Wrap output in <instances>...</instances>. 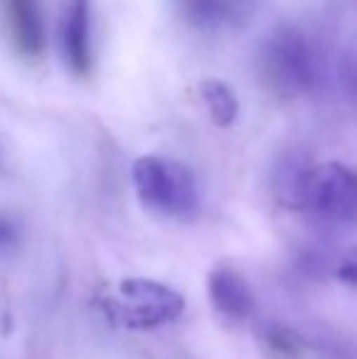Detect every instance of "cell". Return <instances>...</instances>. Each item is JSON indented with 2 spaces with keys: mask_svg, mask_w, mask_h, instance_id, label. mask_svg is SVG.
Returning <instances> with one entry per match:
<instances>
[{
  "mask_svg": "<svg viewBox=\"0 0 357 359\" xmlns=\"http://www.w3.org/2000/svg\"><path fill=\"white\" fill-rule=\"evenodd\" d=\"M133 186L147 210L167 217H189L198 208V186L189 166L164 156H140L133 164Z\"/></svg>",
  "mask_w": 357,
  "mask_h": 359,
  "instance_id": "1",
  "label": "cell"
},
{
  "mask_svg": "<svg viewBox=\"0 0 357 359\" xmlns=\"http://www.w3.org/2000/svg\"><path fill=\"white\" fill-rule=\"evenodd\" d=\"M262 76L274 90L299 95L314 88L318 79L316 52L309 39L291 27L276 29L262 47Z\"/></svg>",
  "mask_w": 357,
  "mask_h": 359,
  "instance_id": "2",
  "label": "cell"
},
{
  "mask_svg": "<svg viewBox=\"0 0 357 359\" xmlns=\"http://www.w3.org/2000/svg\"><path fill=\"white\" fill-rule=\"evenodd\" d=\"M113 316L125 327L152 330L164 323L177 320L184 311V298L174 288L152 279H125L120 281L115 298L110 301Z\"/></svg>",
  "mask_w": 357,
  "mask_h": 359,
  "instance_id": "3",
  "label": "cell"
},
{
  "mask_svg": "<svg viewBox=\"0 0 357 359\" xmlns=\"http://www.w3.org/2000/svg\"><path fill=\"white\" fill-rule=\"evenodd\" d=\"M304 210L333 222L357 217V171L340 161L314 166L306 189Z\"/></svg>",
  "mask_w": 357,
  "mask_h": 359,
  "instance_id": "4",
  "label": "cell"
},
{
  "mask_svg": "<svg viewBox=\"0 0 357 359\" xmlns=\"http://www.w3.org/2000/svg\"><path fill=\"white\" fill-rule=\"evenodd\" d=\"M62 52L69 72L79 79H86L93 69L88 0H67L62 18Z\"/></svg>",
  "mask_w": 357,
  "mask_h": 359,
  "instance_id": "5",
  "label": "cell"
},
{
  "mask_svg": "<svg viewBox=\"0 0 357 359\" xmlns=\"http://www.w3.org/2000/svg\"><path fill=\"white\" fill-rule=\"evenodd\" d=\"M3 13L15 52L27 62H37L44 52V25L39 0H3Z\"/></svg>",
  "mask_w": 357,
  "mask_h": 359,
  "instance_id": "6",
  "label": "cell"
},
{
  "mask_svg": "<svg viewBox=\"0 0 357 359\" xmlns=\"http://www.w3.org/2000/svg\"><path fill=\"white\" fill-rule=\"evenodd\" d=\"M208 296L215 311L233 320H245L255 311V293L248 281L230 269H215L208 276Z\"/></svg>",
  "mask_w": 357,
  "mask_h": 359,
  "instance_id": "7",
  "label": "cell"
},
{
  "mask_svg": "<svg viewBox=\"0 0 357 359\" xmlns=\"http://www.w3.org/2000/svg\"><path fill=\"white\" fill-rule=\"evenodd\" d=\"M311 171H314V164L304 154H296V151L279 164L274 176V189H276V198L286 208L304 210V198H306V189H309Z\"/></svg>",
  "mask_w": 357,
  "mask_h": 359,
  "instance_id": "8",
  "label": "cell"
},
{
  "mask_svg": "<svg viewBox=\"0 0 357 359\" xmlns=\"http://www.w3.org/2000/svg\"><path fill=\"white\" fill-rule=\"evenodd\" d=\"M184 15L196 27L215 29L238 18L240 3L238 0H184Z\"/></svg>",
  "mask_w": 357,
  "mask_h": 359,
  "instance_id": "9",
  "label": "cell"
},
{
  "mask_svg": "<svg viewBox=\"0 0 357 359\" xmlns=\"http://www.w3.org/2000/svg\"><path fill=\"white\" fill-rule=\"evenodd\" d=\"M198 95L218 128H230L238 118V98L223 81L206 79L198 83Z\"/></svg>",
  "mask_w": 357,
  "mask_h": 359,
  "instance_id": "10",
  "label": "cell"
},
{
  "mask_svg": "<svg viewBox=\"0 0 357 359\" xmlns=\"http://www.w3.org/2000/svg\"><path fill=\"white\" fill-rule=\"evenodd\" d=\"M267 352L276 359H299L301 357V337L284 325H271L264 332Z\"/></svg>",
  "mask_w": 357,
  "mask_h": 359,
  "instance_id": "11",
  "label": "cell"
},
{
  "mask_svg": "<svg viewBox=\"0 0 357 359\" xmlns=\"http://www.w3.org/2000/svg\"><path fill=\"white\" fill-rule=\"evenodd\" d=\"M335 276H338V279L343 281L345 286L357 288V247L348 250L338 259V266H335Z\"/></svg>",
  "mask_w": 357,
  "mask_h": 359,
  "instance_id": "12",
  "label": "cell"
},
{
  "mask_svg": "<svg viewBox=\"0 0 357 359\" xmlns=\"http://www.w3.org/2000/svg\"><path fill=\"white\" fill-rule=\"evenodd\" d=\"M20 237V230H18V222L13 220L10 215L0 213V252L13 247Z\"/></svg>",
  "mask_w": 357,
  "mask_h": 359,
  "instance_id": "13",
  "label": "cell"
}]
</instances>
